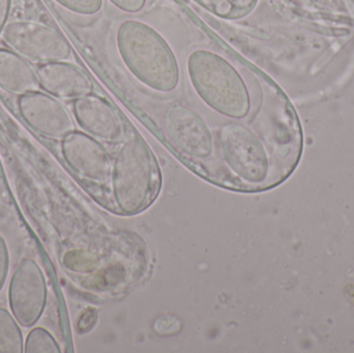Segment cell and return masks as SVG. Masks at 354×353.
<instances>
[{
	"mask_svg": "<svg viewBox=\"0 0 354 353\" xmlns=\"http://www.w3.org/2000/svg\"><path fill=\"white\" fill-rule=\"evenodd\" d=\"M297 116L262 133L241 122H227L218 133L221 158L237 178L255 188L276 186L295 170L301 153Z\"/></svg>",
	"mask_w": 354,
	"mask_h": 353,
	"instance_id": "cell-1",
	"label": "cell"
},
{
	"mask_svg": "<svg viewBox=\"0 0 354 353\" xmlns=\"http://www.w3.org/2000/svg\"><path fill=\"white\" fill-rule=\"evenodd\" d=\"M116 44L131 73L153 90L169 93L179 82L178 62L167 41L157 30L137 20L118 27Z\"/></svg>",
	"mask_w": 354,
	"mask_h": 353,
	"instance_id": "cell-2",
	"label": "cell"
},
{
	"mask_svg": "<svg viewBox=\"0 0 354 353\" xmlns=\"http://www.w3.org/2000/svg\"><path fill=\"white\" fill-rule=\"evenodd\" d=\"M187 74L200 99L227 117L241 120L251 111V95L239 70L210 50H194Z\"/></svg>",
	"mask_w": 354,
	"mask_h": 353,
	"instance_id": "cell-3",
	"label": "cell"
},
{
	"mask_svg": "<svg viewBox=\"0 0 354 353\" xmlns=\"http://www.w3.org/2000/svg\"><path fill=\"white\" fill-rule=\"evenodd\" d=\"M112 190L120 209L134 213L149 204L160 184L159 167L142 138L127 141L112 164Z\"/></svg>",
	"mask_w": 354,
	"mask_h": 353,
	"instance_id": "cell-4",
	"label": "cell"
},
{
	"mask_svg": "<svg viewBox=\"0 0 354 353\" xmlns=\"http://www.w3.org/2000/svg\"><path fill=\"white\" fill-rule=\"evenodd\" d=\"M1 37L10 49L41 64L66 61L72 55L66 37L54 27L37 21H10Z\"/></svg>",
	"mask_w": 354,
	"mask_h": 353,
	"instance_id": "cell-5",
	"label": "cell"
},
{
	"mask_svg": "<svg viewBox=\"0 0 354 353\" xmlns=\"http://www.w3.org/2000/svg\"><path fill=\"white\" fill-rule=\"evenodd\" d=\"M168 142L181 155L206 159L214 149V138L205 120L183 104L174 103L164 114Z\"/></svg>",
	"mask_w": 354,
	"mask_h": 353,
	"instance_id": "cell-6",
	"label": "cell"
},
{
	"mask_svg": "<svg viewBox=\"0 0 354 353\" xmlns=\"http://www.w3.org/2000/svg\"><path fill=\"white\" fill-rule=\"evenodd\" d=\"M8 298L12 315L22 327H32L41 318L47 303V284L41 267L32 259H24L15 269Z\"/></svg>",
	"mask_w": 354,
	"mask_h": 353,
	"instance_id": "cell-7",
	"label": "cell"
},
{
	"mask_svg": "<svg viewBox=\"0 0 354 353\" xmlns=\"http://www.w3.org/2000/svg\"><path fill=\"white\" fill-rule=\"evenodd\" d=\"M19 111L32 130L51 139H64L76 131L74 118L57 97L37 90L21 95Z\"/></svg>",
	"mask_w": 354,
	"mask_h": 353,
	"instance_id": "cell-8",
	"label": "cell"
},
{
	"mask_svg": "<svg viewBox=\"0 0 354 353\" xmlns=\"http://www.w3.org/2000/svg\"><path fill=\"white\" fill-rule=\"evenodd\" d=\"M62 151L66 164L79 175L97 182H107L111 178L109 153L86 133L74 131L64 137Z\"/></svg>",
	"mask_w": 354,
	"mask_h": 353,
	"instance_id": "cell-9",
	"label": "cell"
},
{
	"mask_svg": "<svg viewBox=\"0 0 354 353\" xmlns=\"http://www.w3.org/2000/svg\"><path fill=\"white\" fill-rule=\"evenodd\" d=\"M75 117L83 130L106 141H116L122 134V124L109 102L91 93L74 99Z\"/></svg>",
	"mask_w": 354,
	"mask_h": 353,
	"instance_id": "cell-10",
	"label": "cell"
},
{
	"mask_svg": "<svg viewBox=\"0 0 354 353\" xmlns=\"http://www.w3.org/2000/svg\"><path fill=\"white\" fill-rule=\"evenodd\" d=\"M37 74L41 88L59 99H76L93 90V81L86 73L68 61L41 64Z\"/></svg>",
	"mask_w": 354,
	"mask_h": 353,
	"instance_id": "cell-11",
	"label": "cell"
},
{
	"mask_svg": "<svg viewBox=\"0 0 354 353\" xmlns=\"http://www.w3.org/2000/svg\"><path fill=\"white\" fill-rule=\"evenodd\" d=\"M0 88L19 97L39 90L37 70L24 56L0 48Z\"/></svg>",
	"mask_w": 354,
	"mask_h": 353,
	"instance_id": "cell-12",
	"label": "cell"
},
{
	"mask_svg": "<svg viewBox=\"0 0 354 353\" xmlns=\"http://www.w3.org/2000/svg\"><path fill=\"white\" fill-rule=\"evenodd\" d=\"M23 336L14 315L0 308V353H23Z\"/></svg>",
	"mask_w": 354,
	"mask_h": 353,
	"instance_id": "cell-13",
	"label": "cell"
},
{
	"mask_svg": "<svg viewBox=\"0 0 354 353\" xmlns=\"http://www.w3.org/2000/svg\"><path fill=\"white\" fill-rule=\"evenodd\" d=\"M26 353H59L60 348L53 336L43 327H35L29 332L25 342Z\"/></svg>",
	"mask_w": 354,
	"mask_h": 353,
	"instance_id": "cell-14",
	"label": "cell"
},
{
	"mask_svg": "<svg viewBox=\"0 0 354 353\" xmlns=\"http://www.w3.org/2000/svg\"><path fill=\"white\" fill-rule=\"evenodd\" d=\"M64 8L76 14L95 15L99 12L103 6V0H56Z\"/></svg>",
	"mask_w": 354,
	"mask_h": 353,
	"instance_id": "cell-15",
	"label": "cell"
},
{
	"mask_svg": "<svg viewBox=\"0 0 354 353\" xmlns=\"http://www.w3.org/2000/svg\"><path fill=\"white\" fill-rule=\"evenodd\" d=\"M8 265H10V255H8V246L4 238L0 236V292L3 287L6 276H8Z\"/></svg>",
	"mask_w": 354,
	"mask_h": 353,
	"instance_id": "cell-16",
	"label": "cell"
},
{
	"mask_svg": "<svg viewBox=\"0 0 354 353\" xmlns=\"http://www.w3.org/2000/svg\"><path fill=\"white\" fill-rule=\"evenodd\" d=\"M116 8L127 12H138L145 8L147 0H110Z\"/></svg>",
	"mask_w": 354,
	"mask_h": 353,
	"instance_id": "cell-17",
	"label": "cell"
},
{
	"mask_svg": "<svg viewBox=\"0 0 354 353\" xmlns=\"http://www.w3.org/2000/svg\"><path fill=\"white\" fill-rule=\"evenodd\" d=\"M10 8H12V0H0V35L8 24Z\"/></svg>",
	"mask_w": 354,
	"mask_h": 353,
	"instance_id": "cell-18",
	"label": "cell"
}]
</instances>
